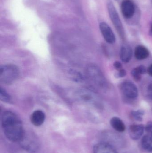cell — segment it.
I'll return each mask as SVG.
<instances>
[{
    "instance_id": "ffe728a7",
    "label": "cell",
    "mask_w": 152,
    "mask_h": 153,
    "mask_svg": "<svg viewBox=\"0 0 152 153\" xmlns=\"http://www.w3.org/2000/svg\"><path fill=\"white\" fill-rule=\"evenodd\" d=\"M131 75L134 77V79L137 82L140 81L142 79V75L138 73L134 69H133L131 71Z\"/></svg>"
},
{
    "instance_id": "e0dca14e",
    "label": "cell",
    "mask_w": 152,
    "mask_h": 153,
    "mask_svg": "<svg viewBox=\"0 0 152 153\" xmlns=\"http://www.w3.org/2000/svg\"><path fill=\"white\" fill-rule=\"evenodd\" d=\"M131 115L135 120L142 121L143 120V117L145 114L144 111L142 109L133 111L131 112Z\"/></svg>"
},
{
    "instance_id": "30bf717a",
    "label": "cell",
    "mask_w": 152,
    "mask_h": 153,
    "mask_svg": "<svg viewBox=\"0 0 152 153\" xmlns=\"http://www.w3.org/2000/svg\"><path fill=\"white\" fill-rule=\"evenodd\" d=\"M145 127L143 125H133L130 126L129 128V135L130 137L133 140H138L144 132Z\"/></svg>"
},
{
    "instance_id": "44dd1931",
    "label": "cell",
    "mask_w": 152,
    "mask_h": 153,
    "mask_svg": "<svg viewBox=\"0 0 152 153\" xmlns=\"http://www.w3.org/2000/svg\"><path fill=\"white\" fill-rule=\"evenodd\" d=\"M118 72L116 73L115 76L117 78H121L126 76L127 74L126 71L124 69H120L119 71H118Z\"/></svg>"
},
{
    "instance_id": "7c38bea8",
    "label": "cell",
    "mask_w": 152,
    "mask_h": 153,
    "mask_svg": "<svg viewBox=\"0 0 152 153\" xmlns=\"http://www.w3.org/2000/svg\"><path fill=\"white\" fill-rule=\"evenodd\" d=\"M133 56V50L131 47L127 45H124L121 46L120 51V58L125 63L130 62Z\"/></svg>"
},
{
    "instance_id": "7a4b0ae2",
    "label": "cell",
    "mask_w": 152,
    "mask_h": 153,
    "mask_svg": "<svg viewBox=\"0 0 152 153\" xmlns=\"http://www.w3.org/2000/svg\"><path fill=\"white\" fill-rule=\"evenodd\" d=\"M19 75V70L16 65L7 64L0 68V81L4 84L9 85L15 82Z\"/></svg>"
},
{
    "instance_id": "4fadbf2b",
    "label": "cell",
    "mask_w": 152,
    "mask_h": 153,
    "mask_svg": "<svg viewBox=\"0 0 152 153\" xmlns=\"http://www.w3.org/2000/svg\"><path fill=\"white\" fill-rule=\"evenodd\" d=\"M35 139L36 138L34 137H33L32 138L31 137H26L24 134L20 142H21L22 146L26 149L29 150H35L38 146L37 141H36Z\"/></svg>"
},
{
    "instance_id": "8fae6325",
    "label": "cell",
    "mask_w": 152,
    "mask_h": 153,
    "mask_svg": "<svg viewBox=\"0 0 152 153\" xmlns=\"http://www.w3.org/2000/svg\"><path fill=\"white\" fill-rule=\"evenodd\" d=\"M45 120V114L41 110H36L33 112L30 117L31 123L36 126H41Z\"/></svg>"
},
{
    "instance_id": "52a82bcc",
    "label": "cell",
    "mask_w": 152,
    "mask_h": 153,
    "mask_svg": "<svg viewBox=\"0 0 152 153\" xmlns=\"http://www.w3.org/2000/svg\"><path fill=\"white\" fill-rule=\"evenodd\" d=\"M101 33L105 41L110 44H113L116 41V37L110 27L104 22H102L100 24Z\"/></svg>"
},
{
    "instance_id": "9a60e30c",
    "label": "cell",
    "mask_w": 152,
    "mask_h": 153,
    "mask_svg": "<svg viewBox=\"0 0 152 153\" xmlns=\"http://www.w3.org/2000/svg\"><path fill=\"white\" fill-rule=\"evenodd\" d=\"M111 126L116 131L119 132H123L126 129L125 124L120 118L118 117H113L112 118L110 121Z\"/></svg>"
},
{
    "instance_id": "d6986e66",
    "label": "cell",
    "mask_w": 152,
    "mask_h": 153,
    "mask_svg": "<svg viewBox=\"0 0 152 153\" xmlns=\"http://www.w3.org/2000/svg\"><path fill=\"white\" fill-rule=\"evenodd\" d=\"M137 72H138L139 74L142 75L147 72V70L145 68L144 65H141L137 66L136 68H134Z\"/></svg>"
},
{
    "instance_id": "3957f363",
    "label": "cell",
    "mask_w": 152,
    "mask_h": 153,
    "mask_svg": "<svg viewBox=\"0 0 152 153\" xmlns=\"http://www.w3.org/2000/svg\"><path fill=\"white\" fill-rule=\"evenodd\" d=\"M86 74L88 78L96 86L102 89L107 87V80L98 66L94 65H88L87 67Z\"/></svg>"
},
{
    "instance_id": "7402d4cb",
    "label": "cell",
    "mask_w": 152,
    "mask_h": 153,
    "mask_svg": "<svg viewBox=\"0 0 152 153\" xmlns=\"http://www.w3.org/2000/svg\"><path fill=\"white\" fill-rule=\"evenodd\" d=\"M145 129L147 134H152V121H149L145 127Z\"/></svg>"
},
{
    "instance_id": "277c9868",
    "label": "cell",
    "mask_w": 152,
    "mask_h": 153,
    "mask_svg": "<svg viewBox=\"0 0 152 153\" xmlns=\"http://www.w3.org/2000/svg\"><path fill=\"white\" fill-rule=\"evenodd\" d=\"M76 95L78 99L88 104L99 107L101 105L100 99L95 92L87 88H81L79 89Z\"/></svg>"
},
{
    "instance_id": "5bb4252c",
    "label": "cell",
    "mask_w": 152,
    "mask_h": 153,
    "mask_svg": "<svg viewBox=\"0 0 152 153\" xmlns=\"http://www.w3.org/2000/svg\"><path fill=\"white\" fill-rule=\"evenodd\" d=\"M150 52L143 45L137 46L134 51V55L137 60H143L149 57Z\"/></svg>"
},
{
    "instance_id": "ba28073f",
    "label": "cell",
    "mask_w": 152,
    "mask_h": 153,
    "mask_svg": "<svg viewBox=\"0 0 152 153\" xmlns=\"http://www.w3.org/2000/svg\"><path fill=\"white\" fill-rule=\"evenodd\" d=\"M121 10L123 16L126 19H130L134 14L135 7L131 0H124L121 3Z\"/></svg>"
},
{
    "instance_id": "ac0fdd59",
    "label": "cell",
    "mask_w": 152,
    "mask_h": 153,
    "mask_svg": "<svg viewBox=\"0 0 152 153\" xmlns=\"http://www.w3.org/2000/svg\"><path fill=\"white\" fill-rule=\"evenodd\" d=\"M0 100L2 101L5 102H10L11 98L8 93L3 88H0Z\"/></svg>"
},
{
    "instance_id": "2e32d148",
    "label": "cell",
    "mask_w": 152,
    "mask_h": 153,
    "mask_svg": "<svg viewBox=\"0 0 152 153\" xmlns=\"http://www.w3.org/2000/svg\"><path fill=\"white\" fill-rule=\"evenodd\" d=\"M142 145L145 151L152 152V134H147L143 137Z\"/></svg>"
},
{
    "instance_id": "8992f818",
    "label": "cell",
    "mask_w": 152,
    "mask_h": 153,
    "mask_svg": "<svg viewBox=\"0 0 152 153\" xmlns=\"http://www.w3.org/2000/svg\"><path fill=\"white\" fill-rule=\"evenodd\" d=\"M120 89L124 95L130 99H136L138 95L136 85L130 81H125L120 85Z\"/></svg>"
},
{
    "instance_id": "d4e9b609",
    "label": "cell",
    "mask_w": 152,
    "mask_h": 153,
    "mask_svg": "<svg viewBox=\"0 0 152 153\" xmlns=\"http://www.w3.org/2000/svg\"><path fill=\"white\" fill-rule=\"evenodd\" d=\"M147 70V73L150 76H152V64L149 66Z\"/></svg>"
},
{
    "instance_id": "6da1fadb",
    "label": "cell",
    "mask_w": 152,
    "mask_h": 153,
    "mask_svg": "<svg viewBox=\"0 0 152 153\" xmlns=\"http://www.w3.org/2000/svg\"><path fill=\"white\" fill-rule=\"evenodd\" d=\"M1 125L7 138L12 142H20L24 134L22 123L14 112L7 111L1 116Z\"/></svg>"
},
{
    "instance_id": "603a6c76",
    "label": "cell",
    "mask_w": 152,
    "mask_h": 153,
    "mask_svg": "<svg viewBox=\"0 0 152 153\" xmlns=\"http://www.w3.org/2000/svg\"><path fill=\"white\" fill-rule=\"evenodd\" d=\"M113 67L117 71H119L120 69H122V65L119 61H116L113 64Z\"/></svg>"
},
{
    "instance_id": "cb8c5ba5",
    "label": "cell",
    "mask_w": 152,
    "mask_h": 153,
    "mask_svg": "<svg viewBox=\"0 0 152 153\" xmlns=\"http://www.w3.org/2000/svg\"><path fill=\"white\" fill-rule=\"evenodd\" d=\"M147 92H148V96L151 99H152V83L148 85Z\"/></svg>"
},
{
    "instance_id": "9c48e42d",
    "label": "cell",
    "mask_w": 152,
    "mask_h": 153,
    "mask_svg": "<svg viewBox=\"0 0 152 153\" xmlns=\"http://www.w3.org/2000/svg\"><path fill=\"white\" fill-rule=\"evenodd\" d=\"M93 153H118L115 148L108 143H99L95 146Z\"/></svg>"
},
{
    "instance_id": "5b68a950",
    "label": "cell",
    "mask_w": 152,
    "mask_h": 153,
    "mask_svg": "<svg viewBox=\"0 0 152 153\" xmlns=\"http://www.w3.org/2000/svg\"><path fill=\"white\" fill-rule=\"evenodd\" d=\"M107 6H108L107 7L109 11V15L115 28L117 30L121 39L123 40H125L126 39V34H125L124 27L119 16L118 13L113 3L109 1L108 2Z\"/></svg>"
},
{
    "instance_id": "484cf974",
    "label": "cell",
    "mask_w": 152,
    "mask_h": 153,
    "mask_svg": "<svg viewBox=\"0 0 152 153\" xmlns=\"http://www.w3.org/2000/svg\"><path fill=\"white\" fill-rule=\"evenodd\" d=\"M150 34L152 36V24L151 27V29H150Z\"/></svg>"
}]
</instances>
